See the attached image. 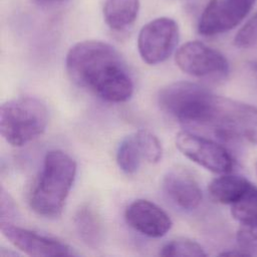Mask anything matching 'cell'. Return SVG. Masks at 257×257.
I'll list each match as a JSON object with an SVG mask.
<instances>
[{"mask_svg": "<svg viewBox=\"0 0 257 257\" xmlns=\"http://www.w3.org/2000/svg\"><path fill=\"white\" fill-rule=\"evenodd\" d=\"M65 67L69 78L108 102H124L134 92L133 78L118 53L110 44L85 40L67 52Z\"/></svg>", "mask_w": 257, "mask_h": 257, "instance_id": "cell-1", "label": "cell"}, {"mask_svg": "<svg viewBox=\"0 0 257 257\" xmlns=\"http://www.w3.org/2000/svg\"><path fill=\"white\" fill-rule=\"evenodd\" d=\"M161 108L186 126L209 128L223 139L233 138L232 117L235 100L216 95L204 86L177 81L158 94Z\"/></svg>", "mask_w": 257, "mask_h": 257, "instance_id": "cell-2", "label": "cell"}, {"mask_svg": "<svg viewBox=\"0 0 257 257\" xmlns=\"http://www.w3.org/2000/svg\"><path fill=\"white\" fill-rule=\"evenodd\" d=\"M75 176L76 163L68 154L59 150L47 152L28 194L32 211L49 219L60 216Z\"/></svg>", "mask_w": 257, "mask_h": 257, "instance_id": "cell-3", "label": "cell"}, {"mask_svg": "<svg viewBox=\"0 0 257 257\" xmlns=\"http://www.w3.org/2000/svg\"><path fill=\"white\" fill-rule=\"evenodd\" d=\"M48 122L46 105L33 96L7 100L0 107V132L7 143L22 147L41 136Z\"/></svg>", "mask_w": 257, "mask_h": 257, "instance_id": "cell-4", "label": "cell"}, {"mask_svg": "<svg viewBox=\"0 0 257 257\" xmlns=\"http://www.w3.org/2000/svg\"><path fill=\"white\" fill-rule=\"evenodd\" d=\"M175 61L182 71L198 78L222 81L229 74L226 57L201 41L183 44L176 52Z\"/></svg>", "mask_w": 257, "mask_h": 257, "instance_id": "cell-5", "label": "cell"}, {"mask_svg": "<svg viewBox=\"0 0 257 257\" xmlns=\"http://www.w3.org/2000/svg\"><path fill=\"white\" fill-rule=\"evenodd\" d=\"M179 40L176 21L159 17L144 25L138 36V49L142 59L151 65L164 62L175 50Z\"/></svg>", "mask_w": 257, "mask_h": 257, "instance_id": "cell-6", "label": "cell"}, {"mask_svg": "<svg viewBox=\"0 0 257 257\" xmlns=\"http://www.w3.org/2000/svg\"><path fill=\"white\" fill-rule=\"evenodd\" d=\"M176 147L188 159L217 174L230 173L232 156L220 144L192 132L182 131L176 137Z\"/></svg>", "mask_w": 257, "mask_h": 257, "instance_id": "cell-7", "label": "cell"}, {"mask_svg": "<svg viewBox=\"0 0 257 257\" xmlns=\"http://www.w3.org/2000/svg\"><path fill=\"white\" fill-rule=\"evenodd\" d=\"M256 0H210L203 10L198 31L204 36L225 33L240 24Z\"/></svg>", "mask_w": 257, "mask_h": 257, "instance_id": "cell-8", "label": "cell"}, {"mask_svg": "<svg viewBox=\"0 0 257 257\" xmlns=\"http://www.w3.org/2000/svg\"><path fill=\"white\" fill-rule=\"evenodd\" d=\"M3 236L17 249L29 256L56 257L74 255L71 248L60 240L15 226L12 223H1Z\"/></svg>", "mask_w": 257, "mask_h": 257, "instance_id": "cell-9", "label": "cell"}, {"mask_svg": "<svg viewBox=\"0 0 257 257\" xmlns=\"http://www.w3.org/2000/svg\"><path fill=\"white\" fill-rule=\"evenodd\" d=\"M124 219L134 230L151 238L165 236L173 225L170 216L161 207L145 199L132 202L124 211Z\"/></svg>", "mask_w": 257, "mask_h": 257, "instance_id": "cell-10", "label": "cell"}, {"mask_svg": "<svg viewBox=\"0 0 257 257\" xmlns=\"http://www.w3.org/2000/svg\"><path fill=\"white\" fill-rule=\"evenodd\" d=\"M233 218L239 223L236 240L245 255L257 256V187L252 186L245 195L231 205Z\"/></svg>", "mask_w": 257, "mask_h": 257, "instance_id": "cell-11", "label": "cell"}, {"mask_svg": "<svg viewBox=\"0 0 257 257\" xmlns=\"http://www.w3.org/2000/svg\"><path fill=\"white\" fill-rule=\"evenodd\" d=\"M162 184L168 198L184 210H194L202 202L203 195L198 182L184 168L169 170Z\"/></svg>", "mask_w": 257, "mask_h": 257, "instance_id": "cell-12", "label": "cell"}, {"mask_svg": "<svg viewBox=\"0 0 257 257\" xmlns=\"http://www.w3.org/2000/svg\"><path fill=\"white\" fill-rule=\"evenodd\" d=\"M253 185L242 176L223 175L211 181L208 187L211 198L221 204L233 205Z\"/></svg>", "mask_w": 257, "mask_h": 257, "instance_id": "cell-13", "label": "cell"}, {"mask_svg": "<svg viewBox=\"0 0 257 257\" xmlns=\"http://www.w3.org/2000/svg\"><path fill=\"white\" fill-rule=\"evenodd\" d=\"M140 11V0H105L103 18L107 26L115 31L128 28L137 19Z\"/></svg>", "mask_w": 257, "mask_h": 257, "instance_id": "cell-14", "label": "cell"}, {"mask_svg": "<svg viewBox=\"0 0 257 257\" xmlns=\"http://www.w3.org/2000/svg\"><path fill=\"white\" fill-rule=\"evenodd\" d=\"M73 223L79 238L85 245L91 248H97L102 243V224L92 208L81 206L74 215Z\"/></svg>", "mask_w": 257, "mask_h": 257, "instance_id": "cell-15", "label": "cell"}, {"mask_svg": "<svg viewBox=\"0 0 257 257\" xmlns=\"http://www.w3.org/2000/svg\"><path fill=\"white\" fill-rule=\"evenodd\" d=\"M233 126L236 136H242L257 145V107L237 101Z\"/></svg>", "mask_w": 257, "mask_h": 257, "instance_id": "cell-16", "label": "cell"}, {"mask_svg": "<svg viewBox=\"0 0 257 257\" xmlns=\"http://www.w3.org/2000/svg\"><path fill=\"white\" fill-rule=\"evenodd\" d=\"M144 159L135 134L125 137L118 145L116 150V164L125 174L136 173Z\"/></svg>", "mask_w": 257, "mask_h": 257, "instance_id": "cell-17", "label": "cell"}, {"mask_svg": "<svg viewBox=\"0 0 257 257\" xmlns=\"http://www.w3.org/2000/svg\"><path fill=\"white\" fill-rule=\"evenodd\" d=\"M161 256H180V257H205L207 253L204 248L194 240L187 238H180L168 242L160 251Z\"/></svg>", "mask_w": 257, "mask_h": 257, "instance_id": "cell-18", "label": "cell"}, {"mask_svg": "<svg viewBox=\"0 0 257 257\" xmlns=\"http://www.w3.org/2000/svg\"><path fill=\"white\" fill-rule=\"evenodd\" d=\"M135 136L143 158L151 164L159 163L163 156V147L158 137L147 130H139L135 133Z\"/></svg>", "mask_w": 257, "mask_h": 257, "instance_id": "cell-19", "label": "cell"}, {"mask_svg": "<svg viewBox=\"0 0 257 257\" xmlns=\"http://www.w3.org/2000/svg\"><path fill=\"white\" fill-rule=\"evenodd\" d=\"M234 44L240 48L257 46V12L237 32Z\"/></svg>", "mask_w": 257, "mask_h": 257, "instance_id": "cell-20", "label": "cell"}, {"mask_svg": "<svg viewBox=\"0 0 257 257\" xmlns=\"http://www.w3.org/2000/svg\"><path fill=\"white\" fill-rule=\"evenodd\" d=\"M0 224L12 223L11 218L15 214V206L9 195L6 194L3 188H1V206H0Z\"/></svg>", "mask_w": 257, "mask_h": 257, "instance_id": "cell-21", "label": "cell"}, {"mask_svg": "<svg viewBox=\"0 0 257 257\" xmlns=\"http://www.w3.org/2000/svg\"><path fill=\"white\" fill-rule=\"evenodd\" d=\"M35 3L41 4V5H52V4H58V3H62L65 2L66 0H32Z\"/></svg>", "mask_w": 257, "mask_h": 257, "instance_id": "cell-22", "label": "cell"}, {"mask_svg": "<svg viewBox=\"0 0 257 257\" xmlns=\"http://www.w3.org/2000/svg\"><path fill=\"white\" fill-rule=\"evenodd\" d=\"M255 169H256V173H257V163L255 164Z\"/></svg>", "mask_w": 257, "mask_h": 257, "instance_id": "cell-23", "label": "cell"}]
</instances>
